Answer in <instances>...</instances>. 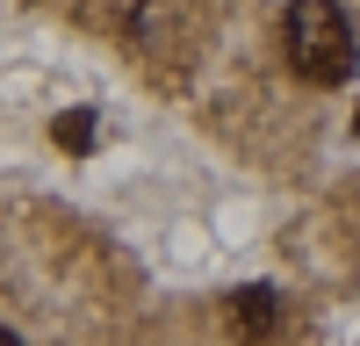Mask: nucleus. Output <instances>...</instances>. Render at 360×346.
Here are the masks:
<instances>
[{"instance_id":"f257e3e1","label":"nucleus","mask_w":360,"mask_h":346,"mask_svg":"<svg viewBox=\"0 0 360 346\" xmlns=\"http://www.w3.org/2000/svg\"><path fill=\"white\" fill-rule=\"evenodd\" d=\"M281 44H288V65L310 86H339L353 72V29H346L339 0H288Z\"/></svg>"},{"instance_id":"f03ea898","label":"nucleus","mask_w":360,"mask_h":346,"mask_svg":"<svg viewBox=\"0 0 360 346\" xmlns=\"http://www.w3.org/2000/svg\"><path fill=\"white\" fill-rule=\"evenodd\" d=\"M224 310H231V332H245V339H266V332L281 325L274 288H259V281H252V288H231V303H224Z\"/></svg>"},{"instance_id":"7ed1b4c3","label":"nucleus","mask_w":360,"mask_h":346,"mask_svg":"<svg viewBox=\"0 0 360 346\" xmlns=\"http://www.w3.org/2000/svg\"><path fill=\"white\" fill-rule=\"evenodd\" d=\"M51 144H58V152H94V108H65V115H58V123H51Z\"/></svg>"},{"instance_id":"20e7f679","label":"nucleus","mask_w":360,"mask_h":346,"mask_svg":"<svg viewBox=\"0 0 360 346\" xmlns=\"http://www.w3.org/2000/svg\"><path fill=\"white\" fill-rule=\"evenodd\" d=\"M0 346H22V339H15V332H0Z\"/></svg>"},{"instance_id":"39448f33","label":"nucleus","mask_w":360,"mask_h":346,"mask_svg":"<svg viewBox=\"0 0 360 346\" xmlns=\"http://www.w3.org/2000/svg\"><path fill=\"white\" fill-rule=\"evenodd\" d=\"M353 130H360V115H353Z\"/></svg>"}]
</instances>
